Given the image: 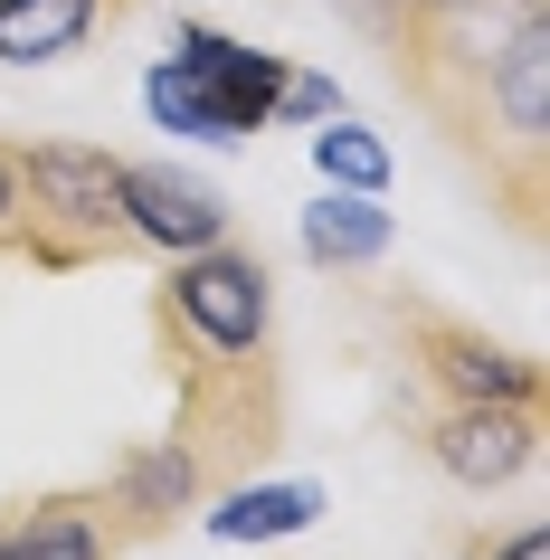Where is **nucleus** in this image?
Listing matches in <instances>:
<instances>
[{
  "label": "nucleus",
  "mask_w": 550,
  "mask_h": 560,
  "mask_svg": "<svg viewBox=\"0 0 550 560\" xmlns=\"http://www.w3.org/2000/svg\"><path fill=\"white\" fill-rule=\"evenodd\" d=\"M408 105L484 172L522 237L550 209V0H484L379 30Z\"/></svg>",
  "instance_id": "f257e3e1"
},
{
  "label": "nucleus",
  "mask_w": 550,
  "mask_h": 560,
  "mask_svg": "<svg viewBox=\"0 0 550 560\" xmlns=\"http://www.w3.org/2000/svg\"><path fill=\"white\" fill-rule=\"evenodd\" d=\"M20 172V229L0 257L38 266V276H77V266L133 257V219H124V152L105 143H10Z\"/></svg>",
  "instance_id": "f03ea898"
},
{
  "label": "nucleus",
  "mask_w": 550,
  "mask_h": 560,
  "mask_svg": "<svg viewBox=\"0 0 550 560\" xmlns=\"http://www.w3.org/2000/svg\"><path fill=\"white\" fill-rule=\"evenodd\" d=\"M162 371H172V438L190 446V466L209 475V494L257 475L285 438V371L276 342L266 352H200L162 332Z\"/></svg>",
  "instance_id": "7ed1b4c3"
},
{
  "label": "nucleus",
  "mask_w": 550,
  "mask_h": 560,
  "mask_svg": "<svg viewBox=\"0 0 550 560\" xmlns=\"http://www.w3.org/2000/svg\"><path fill=\"white\" fill-rule=\"evenodd\" d=\"M152 332L200 342V352H266L276 342V276H266V257L237 247V237L172 257L162 285H152Z\"/></svg>",
  "instance_id": "20e7f679"
},
{
  "label": "nucleus",
  "mask_w": 550,
  "mask_h": 560,
  "mask_svg": "<svg viewBox=\"0 0 550 560\" xmlns=\"http://www.w3.org/2000/svg\"><path fill=\"white\" fill-rule=\"evenodd\" d=\"M550 438V399H428V466L456 485V494H503L541 466Z\"/></svg>",
  "instance_id": "39448f33"
},
{
  "label": "nucleus",
  "mask_w": 550,
  "mask_h": 560,
  "mask_svg": "<svg viewBox=\"0 0 550 560\" xmlns=\"http://www.w3.org/2000/svg\"><path fill=\"white\" fill-rule=\"evenodd\" d=\"M389 324H399L428 399H550V381H541L531 352L493 342L484 324H465V314H446V304H428V295H389Z\"/></svg>",
  "instance_id": "423d86ee"
},
{
  "label": "nucleus",
  "mask_w": 550,
  "mask_h": 560,
  "mask_svg": "<svg viewBox=\"0 0 550 560\" xmlns=\"http://www.w3.org/2000/svg\"><path fill=\"white\" fill-rule=\"evenodd\" d=\"M172 58H180V77L200 86L209 124H219V143H247V133H266V124H276L285 58H266V48H247V38H229V30H209V20H180V30H172Z\"/></svg>",
  "instance_id": "0eeeda50"
},
{
  "label": "nucleus",
  "mask_w": 550,
  "mask_h": 560,
  "mask_svg": "<svg viewBox=\"0 0 550 560\" xmlns=\"http://www.w3.org/2000/svg\"><path fill=\"white\" fill-rule=\"evenodd\" d=\"M124 219H133V247H152V257H190V247L237 237V209L172 162H124Z\"/></svg>",
  "instance_id": "6e6552de"
},
{
  "label": "nucleus",
  "mask_w": 550,
  "mask_h": 560,
  "mask_svg": "<svg viewBox=\"0 0 550 560\" xmlns=\"http://www.w3.org/2000/svg\"><path fill=\"white\" fill-rule=\"evenodd\" d=\"M95 494H105L115 541L133 551V541H152V532H172L190 503H209V475L190 466V446H180V438H152V446H124L115 475H105Z\"/></svg>",
  "instance_id": "1a4fd4ad"
},
{
  "label": "nucleus",
  "mask_w": 550,
  "mask_h": 560,
  "mask_svg": "<svg viewBox=\"0 0 550 560\" xmlns=\"http://www.w3.org/2000/svg\"><path fill=\"white\" fill-rule=\"evenodd\" d=\"M115 523L105 494H38L20 513H0V560H115Z\"/></svg>",
  "instance_id": "9d476101"
},
{
  "label": "nucleus",
  "mask_w": 550,
  "mask_h": 560,
  "mask_svg": "<svg viewBox=\"0 0 550 560\" xmlns=\"http://www.w3.org/2000/svg\"><path fill=\"white\" fill-rule=\"evenodd\" d=\"M294 237H304V257H314L323 276H361V266L389 257V237H399V229H389V209H379L371 190H323Z\"/></svg>",
  "instance_id": "9b49d317"
},
{
  "label": "nucleus",
  "mask_w": 550,
  "mask_h": 560,
  "mask_svg": "<svg viewBox=\"0 0 550 560\" xmlns=\"http://www.w3.org/2000/svg\"><path fill=\"white\" fill-rule=\"evenodd\" d=\"M105 20V0H0V67H48L77 58Z\"/></svg>",
  "instance_id": "f8f14e48"
},
{
  "label": "nucleus",
  "mask_w": 550,
  "mask_h": 560,
  "mask_svg": "<svg viewBox=\"0 0 550 560\" xmlns=\"http://www.w3.org/2000/svg\"><path fill=\"white\" fill-rule=\"evenodd\" d=\"M314 513H323V485H257V475H237V485H219L209 541H294Z\"/></svg>",
  "instance_id": "ddd939ff"
},
{
  "label": "nucleus",
  "mask_w": 550,
  "mask_h": 560,
  "mask_svg": "<svg viewBox=\"0 0 550 560\" xmlns=\"http://www.w3.org/2000/svg\"><path fill=\"white\" fill-rule=\"evenodd\" d=\"M314 172L332 180V190H371V200H379V180H389V143H379V133H361V124H342V115H323Z\"/></svg>",
  "instance_id": "4468645a"
},
{
  "label": "nucleus",
  "mask_w": 550,
  "mask_h": 560,
  "mask_svg": "<svg viewBox=\"0 0 550 560\" xmlns=\"http://www.w3.org/2000/svg\"><path fill=\"white\" fill-rule=\"evenodd\" d=\"M323 115H342V86H332L323 67H294V58H285V86H276V124H323Z\"/></svg>",
  "instance_id": "2eb2a0df"
},
{
  "label": "nucleus",
  "mask_w": 550,
  "mask_h": 560,
  "mask_svg": "<svg viewBox=\"0 0 550 560\" xmlns=\"http://www.w3.org/2000/svg\"><path fill=\"white\" fill-rule=\"evenodd\" d=\"M361 10V30H389V20H446V10H484V0H351Z\"/></svg>",
  "instance_id": "dca6fc26"
},
{
  "label": "nucleus",
  "mask_w": 550,
  "mask_h": 560,
  "mask_svg": "<svg viewBox=\"0 0 550 560\" xmlns=\"http://www.w3.org/2000/svg\"><path fill=\"white\" fill-rule=\"evenodd\" d=\"M484 560H550V532H541V523H522V532H503V541L484 532Z\"/></svg>",
  "instance_id": "f3484780"
},
{
  "label": "nucleus",
  "mask_w": 550,
  "mask_h": 560,
  "mask_svg": "<svg viewBox=\"0 0 550 560\" xmlns=\"http://www.w3.org/2000/svg\"><path fill=\"white\" fill-rule=\"evenodd\" d=\"M10 229H20V172H10V143H0V247H10Z\"/></svg>",
  "instance_id": "a211bd4d"
},
{
  "label": "nucleus",
  "mask_w": 550,
  "mask_h": 560,
  "mask_svg": "<svg viewBox=\"0 0 550 560\" xmlns=\"http://www.w3.org/2000/svg\"><path fill=\"white\" fill-rule=\"evenodd\" d=\"M446 560H484V532H456V541H446Z\"/></svg>",
  "instance_id": "6ab92c4d"
}]
</instances>
